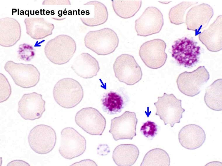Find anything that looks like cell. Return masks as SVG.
<instances>
[{
  "instance_id": "cell-2",
  "label": "cell",
  "mask_w": 222,
  "mask_h": 166,
  "mask_svg": "<svg viewBox=\"0 0 222 166\" xmlns=\"http://www.w3.org/2000/svg\"><path fill=\"white\" fill-rule=\"evenodd\" d=\"M53 96L56 102L66 108L74 107L82 100L84 96L82 87L77 80L65 78L58 81L53 89Z\"/></svg>"
},
{
  "instance_id": "cell-7",
  "label": "cell",
  "mask_w": 222,
  "mask_h": 166,
  "mask_svg": "<svg viewBox=\"0 0 222 166\" xmlns=\"http://www.w3.org/2000/svg\"><path fill=\"white\" fill-rule=\"evenodd\" d=\"M115 75L119 81L129 85L139 82L142 76L141 68L132 56L123 54L115 59L113 65Z\"/></svg>"
},
{
  "instance_id": "cell-29",
  "label": "cell",
  "mask_w": 222,
  "mask_h": 166,
  "mask_svg": "<svg viewBox=\"0 0 222 166\" xmlns=\"http://www.w3.org/2000/svg\"><path fill=\"white\" fill-rule=\"evenodd\" d=\"M19 48L18 55L19 58L25 61H30L35 55V53L32 48L28 46H27V48Z\"/></svg>"
},
{
  "instance_id": "cell-28",
  "label": "cell",
  "mask_w": 222,
  "mask_h": 166,
  "mask_svg": "<svg viewBox=\"0 0 222 166\" xmlns=\"http://www.w3.org/2000/svg\"><path fill=\"white\" fill-rule=\"evenodd\" d=\"M140 131L145 137L152 139L157 134L158 126L154 122L148 120L141 127Z\"/></svg>"
},
{
  "instance_id": "cell-19",
  "label": "cell",
  "mask_w": 222,
  "mask_h": 166,
  "mask_svg": "<svg viewBox=\"0 0 222 166\" xmlns=\"http://www.w3.org/2000/svg\"><path fill=\"white\" fill-rule=\"evenodd\" d=\"M71 68L78 76L85 79L91 78L96 76L100 70L98 61L86 53H83L78 56Z\"/></svg>"
},
{
  "instance_id": "cell-15",
  "label": "cell",
  "mask_w": 222,
  "mask_h": 166,
  "mask_svg": "<svg viewBox=\"0 0 222 166\" xmlns=\"http://www.w3.org/2000/svg\"><path fill=\"white\" fill-rule=\"evenodd\" d=\"M45 103L41 94L35 92L25 94L18 102V112L25 120L38 119L45 111Z\"/></svg>"
},
{
  "instance_id": "cell-1",
  "label": "cell",
  "mask_w": 222,
  "mask_h": 166,
  "mask_svg": "<svg viewBox=\"0 0 222 166\" xmlns=\"http://www.w3.org/2000/svg\"><path fill=\"white\" fill-rule=\"evenodd\" d=\"M84 42L86 47L97 54L106 55L114 52L117 47L119 39L112 29L105 28L88 32Z\"/></svg>"
},
{
  "instance_id": "cell-9",
  "label": "cell",
  "mask_w": 222,
  "mask_h": 166,
  "mask_svg": "<svg viewBox=\"0 0 222 166\" xmlns=\"http://www.w3.org/2000/svg\"><path fill=\"white\" fill-rule=\"evenodd\" d=\"M4 68L15 84L21 87L29 88L34 87L39 81L40 72L32 64L17 63L9 61L6 63Z\"/></svg>"
},
{
  "instance_id": "cell-11",
  "label": "cell",
  "mask_w": 222,
  "mask_h": 166,
  "mask_svg": "<svg viewBox=\"0 0 222 166\" xmlns=\"http://www.w3.org/2000/svg\"><path fill=\"white\" fill-rule=\"evenodd\" d=\"M166 44L163 40L156 39L143 43L139 50L141 60L148 67L157 69L165 63L167 57L165 52Z\"/></svg>"
},
{
  "instance_id": "cell-21",
  "label": "cell",
  "mask_w": 222,
  "mask_h": 166,
  "mask_svg": "<svg viewBox=\"0 0 222 166\" xmlns=\"http://www.w3.org/2000/svg\"><path fill=\"white\" fill-rule=\"evenodd\" d=\"M128 99L124 95L110 91L103 96L101 101L104 111L113 115L119 113L127 104Z\"/></svg>"
},
{
  "instance_id": "cell-10",
  "label": "cell",
  "mask_w": 222,
  "mask_h": 166,
  "mask_svg": "<svg viewBox=\"0 0 222 166\" xmlns=\"http://www.w3.org/2000/svg\"><path fill=\"white\" fill-rule=\"evenodd\" d=\"M61 142L59 152L63 158L70 160L83 154L85 151V138L72 127H66L61 132Z\"/></svg>"
},
{
  "instance_id": "cell-23",
  "label": "cell",
  "mask_w": 222,
  "mask_h": 166,
  "mask_svg": "<svg viewBox=\"0 0 222 166\" xmlns=\"http://www.w3.org/2000/svg\"><path fill=\"white\" fill-rule=\"evenodd\" d=\"M83 5L92 6L93 7L94 15L93 17H81L80 19L84 25L94 27L102 25L107 20L108 12L106 6L101 2L96 1L88 2Z\"/></svg>"
},
{
  "instance_id": "cell-4",
  "label": "cell",
  "mask_w": 222,
  "mask_h": 166,
  "mask_svg": "<svg viewBox=\"0 0 222 166\" xmlns=\"http://www.w3.org/2000/svg\"><path fill=\"white\" fill-rule=\"evenodd\" d=\"M200 50L197 42L185 37L174 42L172 46L171 56L179 65L190 68L199 62Z\"/></svg>"
},
{
  "instance_id": "cell-25",
  "label": "cell",
  "mask_w": 222,
  "mask_h": 166,
  "mask_svg": "<svg viewBox=\"0 0 222 166\" xmlns=\"http://www.w3.org/2000/svg\"><path fill=\"white\" fill-rule=\"evenodd\" d=\"M170 159L167 153L159 148L152 149L145 155L141 166H169Z\"/></svg>"
},
{
  "instance_id": "cell-18",
  "label": "cell",
  "mask_w": 222,
  "mask_h": 166,
  "mask_svg": "<svg viewBox=\"0 0 222 166\" xmlns=\"http://www.w3.org/2000/svg\"><path fill=\"white\" fill-rule=\"evenodd\" d=\"M222 15L218 16L207 29L198 36L199 40L209 51L216 52L222 49Z\"/></svg>"
},
{
  "instance_id": "cell-17",
  "label": "cell",
  "mask_w": 222,
  "mask_h": 166,
  "mask_svg": "<svg viewBox=\"0 0 222 166\" xmlns=\"http://www.w3.org/2000/svg\"><path fill=\"white\" fill-rule=\"evenodd\" d=\"M206 138V134L203 129L195 124H189L184 126L178 134L181 145L189 150H195L200 148L204 142Z\"/></svg>"
},
{
  "instance_id": "cell-6",
  "label": "cell",
  "mask_w": 222,
  "mask_h": 166,
  "mask_svg": "<svg viewBox=\"0 0 222 166\" xmlns=\"http://www.w3.org/2000/svg\"><path fill=\"white\" fill-rule=\"evenodd\" d=\"M210 78L204 66L198 67L191 72L185 71L178 76L176 83L178 89L183 94L193 97L199 94L202 87Z\"/></svg>"
},
{
  "instance_id": "cell-5",
  "label": "cell",
  "mask_w": 222,
  "mask_h": 166,
  "mask_svg": "<svg viewBox=\"0 0 222 166\" xmlns=\"http://www.w3.org/2000/svg\"><path fill=\"white\" fill-rule=\"evenodd\" d=\"M154 103L156 108L155 115L159 116L165 125L169 124L171 127L176 123H179L185 110L181 106L182 101L177 98L172 94L164 93L159 96Z\"/></svg>"
},
{
  "instance_id": "cell-22",
  "label": "cell",
  "mask_w": 222,
  "mask_h": 166,
  "mask_svg": "<svg viewBox=\"0 0 222 166\" xmlns=\"http://www.w3.org/2000/svg\"><path fill=\"white\" fill-rule=\"evenodd\" d=\"M222 79L215 80L205 89L204 100L209 108L216 111L222 110Z\"/></svg>"
},
{
  "instance_id": "cell-27",
  "label": "cell",
  "mask_w": 222,
  "mask_h": 166,
  "mask_svg": "<svg viewBox=\"0 0 222 166\" xmlns=\"http://www.w3.org/2000/svg\"><path fill=\"white\" fill-rule=\"evenodd\" d=\"M0 103L6 101L10 96L11 89L10 85L6 78L0 73Z\"/></svg>"
},
{
  "instance_id": "cell-26",
  "label": "cell",
  "mask_w": 222,
  "mask_h": 166,
  "mask_svg": "<svg viewBox=\"0 0 222 166\" xmlns=\"http://www.w3.org/2000/svg\"><path fill=\"white\" fill-rule=\"evenodd\" d=\"M197 2L183 1L170 9L169 17L170 22L176 25L185 22V15L187 10L192 5L197 4Z\"/></svg>"
},
{
  "instance_id": "cell-12",
  "label": "cell",
  "mask_w": 222,
  "mask_h": 166,
  "mask_svg": "<svg viewBox=\"0 0 222 166\" xmlns=\"http://www.w3.org/2000/svg\"><path fill=\"white\" fill-rule=\"evenodd\" d=\"M75 119L78 126L91 135H101L105 128V118L97 110L92 107L80 110L76 113Z\"/></svg>"
},
{
  "instance_id": "cell-14",
  "label": "cell",
  "mask_w": 222,
  "mask_h": 166,
  "mask_svg": "<svg viewBox=\"0 0 222 166\" xmlns=\"http://www.w3.org/2000/svg\"><path fill=\"white\" fill-rule=\"evenodd\" d=\"M138 122L135 113L126 111L121 116L111 120L109 133L115 141L120 139L132 140L136 135Z\"/></svg>"
},
{
  "instance_id": "cell-8",
  "label": "cell",
  "mask_w": 222,
  "mask_h": 166,
  "mask_svg": "<svg viewBox=\"0 0 222 166\" xmlns=\"http://www.w3.org/2000/svg\"><path fill=\"white\" fill-rule=\"evenodd\" d=\"M55 131L51 127L41 124L34 127L28 137L29 145L35 153L45 154L51 151L56 142Z\"/></svg>"
},
{
  "instance_id": "cell-16",
  "label": "cell",
  "mask_w": 222,
  "mask_h": 166,
  "mask_svg": "<svg viewBox=\"0 0 222 166\" xmlns=\"http://www.w3.org/2000/svg\"><path fill=\"white\" fill-rule=\"evenodd\" d=\"M214 15L212 8L203 3L192 7L187 13L185 22L188 30L195 32L196 36L208 25Z\"/></svg>"
},
{
  "instance_id": "cell-20",
  "label": "cell",
  "mask_w": 222,
  "mask_h": 166,
  "mask_svg": "<svg viewBox=\"0 0 222 166\" xmlns=\"http://www.w3.org/2000/svg\"><path fill=\"white\" fill-rule=\"evenodd\" d=\"M139 154L138 149L134 145L122 144L114 149L112 158L118 166H131L136 162Z\"/></svg>"
},
{
  "instance_id": "cell-3",
  "label": "cell",
  "mask_w": 222,
  "mask_h": 166,
  "mask_svg": "<svg viewBox=\"0 0 222 166\" xmlns=\"http://www.w3.org/2000/svg\"><path fill=\"white\" fill-rule=\"evenodd\" d=\"M49 46L45 49L48 59L52 63L62 65L68 62L76 49L75 41L70 36L61 34L50 41Z\"/></svg>"
},
{
  "instance_id": "cell-13",
  "label": "cell",
  "mask_w": 222,
  "mask_h": 166,
  "mask_svg": "<svg viewBox=\"0 0 222 166\" xmlns=\"http://www.w3.org/2000/svg\"><path fill=\"white\" fill-rule=\"evenodd\" d=\"M135 29L137 35L146 37L159 32L164 25L163 15L157 8H147L135 21Z\"/></svg>"
},
{
  "instance_id": "cell-24",
  "label": "cell",
  "mask_w": 222,
  "mask_h": 166,
  "mask_svg": "<svg viewBox=\"0 0 222 166\" xmlns=\"http://www.w3.org/2000/svg\"><path fill=\"white\" fill-rule=\"evenodd\" d=\"M114 11L119 17L126 19L133 16L142 5L141 0H112Z\"/></svg>"
}]
</instances>
